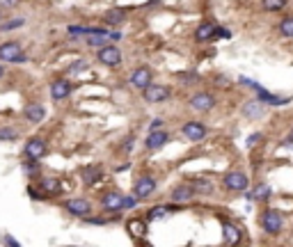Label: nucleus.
<instances>
[{
	"mask_svg": "<svg viewBox=\"0 0 293 247\" xmlns=\"http://www.w3.org/2000/svg\"><path fill=\"white\" fill-rule=\"evenodd\" d=\"M0 60L9 62V64H21L28 60V55L18 41H7V44H0Z\"/></svg>",
	"mask_w": 293,
	"mask_h": 247,
	"instance_id": "obj_1",
	"label": "nucleus"
},
{
	"mask_svg": "<svg viewBox=\"0 0 293 247\" xmlns=\"http://www.w3.org/2000/svg\"><path fill=\"white\" fill-rule=\"evenodd\" d=\"M261 227H263V231H266V234H270V236L280 234V231L284 229V218H282V213L280 211H273V208L263 211Z\"/></svg>",
	"mask_w": 293,
	"mask_h": 247,
	"instance_id": "obj_2",
	"label": "nucleus"
},
{
	"mask_svg": "<svg viewBox=\"0 0 293 247\" xmlns=\"http://www.w3.org/2000/svg\"><path fill=\"white\" fill-rule=\"evenodd\" d=\"M99 62L106 66H119L121 64V51L115 44H106V46L99 48V53H96Z\"/></svg>",
	"mask_w": 293,
	"mask_h": 247,
	"instance_id": "obj_3",
	"label": "nucleus"
},
{
	"mask_svg": "<svg viewBox=\"0 0 293 247\" xmlns=\"http://www.w3.org/2000/svg\"><path fill=\"white\" fill-rule=\"evenodd\" d=\"M222 183H225V188L232 190V192H245L250 181H247V177L243 172H227L225 179H222Z\"/></svg>",
	"mask_w": 293,
	"mask_h": 247,
	"instance_id": "obj_4",
	"label": "nucleus"
},
{
	"mask_svg": "<svg viewBox=\"0 0 293 247\" xmlns=\"http://www.w3.org/2000/svg\"><path fill=\"white\" fill-rule=\"evenodd\" d=\"M156 192V179L154 177H140L138 181H135V188H133V197L138 201L147 199V197H151V194Z\"/></svg>",
	"mask_w": 293,
	"mask_h": 247,
	"instance_id": "obj_5",
	"label": "nucleus"
},
{
	"mask_svg": "<svg viewBox=\"0 0 293 247\" xmlns=\"http://www.w3.org/2000/svg\"><path fill=\"white\" fill-rule=\"evenodd\" d=\"M142 94H144V101H147V103H161V101L170 99L172 89L165 87V85H154V82H151L149 87L142 89Z\"/></svg>",
	"mask_w": 293,
	"mask_h": 247,
	"instance_id": "obj_6",
	"label": "nucleus"
},
{
	"mask_svg": "<svg viewBox=\"0 0 293 247\" xmlns=\"http://www.w3.org/2000/svg\"><path fill=\"white\" fill-rule=\"evenodd\" d=\"M64 208L76 218H87L92 211V204L87 199H83V197H71V199L64 201Z\"/></svg>",
	"mask_w": 293,
	"mask_h": 247,
	"instance_id": "obj_7",
	"label": "nucleus"
},
{
	"mask_svg": "<svg viewBox=\"0 0 293 247\" xmlns=\"http://www.w3.org/2000/svg\"><path fill=\"white\" fill-rule=\"evenodd\" d=\"M190 108L195 112H209L216 108V96L209 94V92H197V94L190 99Z\"/></svg>",
	"mask_w": 293,
	"mask_h": 247,
	"instance_id": "obj_8",
	"label": "nucleus"
},
{
	"mask_svg": "<svg viewBox=\"0 0 293 247\" xmlns=\"http://www.w3.org/2000/svg\"><path fill=\"white\" fill-rule=\"evenodd\" d=\"M25 156L30 160H39L46 156V140L44 137H30V140L25 142Z\"/></svg>",
	"mask_w": 293,
	"mask_h": 247,
	"instance_id": "obj_9",
	"label": "nucleus"
},
{
	"mask_svg": "<svg viewBox=\"0 0 293 247\" xmlns=\"http://www.w3.org/2000/svg\"><path fill=\"white\" fill-rule=\"evenodd\" d=\"M170 142V133L168 130H151L149 135H147V140H144V147L149 149V151H156V149H161L165 147Z\"/></svg>",
	"mask_w": 293,
	"mask_h": 247,
	"instance_id": "obj_10",
	"label": "nucleus"
},
{
	"mask_svg": "<svg viewBox=\"0 0 293 247\" xmlns=\"http://www.w3.org/2000/svg\"><path fill=\"white\" fill-rule=\"evenodd\" d=\"M131 85L135 89H144L151 85V69L149 66H138V69L131 73Z\"/></svg>",
	"mask_w": 293,
	"mask_h": 247,
	"instance_id": "obj_11",
	"label": "nucleus"
},
{
	"mask_svg": "<svg viewBox=\"0 0 293 247\" xmlns=\"http://www.w3.org/2000/svg\"><path fill=\"white\" fill-rule=\"evenodd\" d=\"M183 135L192 142H199L206 135V126L202 122H188V124H183Z\"/></svg>",
	"mask_w": 293,
	"mask_h": 247,
	"instance_id": "obj_12",
	"label": "nucleus"
},
{
	"mask_svg": "<svg viewBox=\"0 0 293 247\" xmlns=\"http://www.w3.org/2000/svg\"><path fill=\"white\" fill-rule=\"evenodd\" d=\"M71 89H73V85L69 80H55L53 85H51V96H53L55 101H62L71 94Z\"/></svg>",
	"mask_w": 293,
	"mask_h": 247,
	"instance_id": "obj_13",
	"label": "nucleus"
},
{
	"mask_svg": "<svg viewBox=\"0 0 293 247\" xmlns=\"http://www.w3.org/2000/svg\"><path fill=\"white\" fill-rule=\"evenodd\" d=\"M192 188H190V183H181V185H176V188L172 190V201H176V204H183V201H190L192 199Z\"/></svg>",
	"mask_w": 293,
	"mask_h": 247,
	"instance_id": "obj_14",
	"label": "nucleus"
},
{
	"mask_svg": "<svg viewBox=\"0 0 293 247\" xmlns=\"http://www.w3.org/2000/svg\"><path fill=\"white\" fill-rule=\"evenodd\" d=\"M23 115L28 117V122L32 124H39L44 117H46V108L42 106V103H30V106H25Z\"/></svg>",
	"mask_w": 293,
	"mask_h": 247,
	"instance_id": "obj_15",
	"label": "nucleus"
},
{
	"mask_svg": "<svg viewBox=\"0 0 293 247\" xmlns=\"http://www.w3.org/2000/svg\"><path fill=\"white\" fill-rule=\"evenodd\" d=\"M121 197H124V194H119V192H108V194H103L101 206L106 208V211H121Z\"/></svg>",
	"mask_w": 293,
	"mask_h": 247,
	"instance_id": "obj_16",
	"label": "nucleus"
},
{
	"mask_svg": "<svg viewBox=\"0 0 293 247\" xmlns=\"http://www.w3.org/2000/svg\"><path fill=\"white\" fill-rule=\"evenodd\" d=\"M39 190L44 192V197H48V194H58V192H60L62 185H60V181H58V179L46 177V179H42V181H39Z\"/></svg>",
	"mask_w": 293,
	"mask_h": 247,
	"instance_id": "obj_17",
	"label": "nucleus"
},
{
	"mask_svg": "<svg viewBox=\"0 0 293 247\" xmlns=\"http://www.w3.org/2000/svg\"><path fill=\"white\" fill-rule=\"evenodd\" d=\"M222 229H225V241H227L229 245H238V241H240V229L238 227H234L232 222H225L222 224Z\"/></svg>",
	"mask_w": 293,
	"mask_h": 247,
	"instance_id": "obj_18",
	"label": "nucleus"
},
{
	"mask_svg": "<svg viewBox=\"0 0 293 247\" xmlns=\"http://www.w3.org/2000/svg\"><path fill=\"white\" fill-rule=\"evenodd\" d=\"M213 32H216V25L213 23H202L197 28V32H195V39L197 41H209V39H213Z\"/></svg>",
	"mask_w": 293,
	"mask_h": 247,
	"instance_id": "obj_19",
	"label": "nucleus"
},
{
	"mask_svg": "<svg viewBox=\"0 0 293 247\" xmlns=\"http://www.w3.org/2000/svg\"><path fill=\"white\" fill-rule=\"evenodd\" d=\"M103 177V172L101 167H85L83 170V181L87 183V185H92V183H96L99 179Z\"/></svg>",
	"mask_w": 293,
	"mask_h": 247,
	"instance_id": "obj_20",
	"label": "nucleus"
},
{
	"mask_svg": "<svg viewBox=\"0 0 293 247\" xmlns=\"http://www.w3.org/2000/svg\"><path fill=\"white\" fill-rule=\"evenodd\" d=\"M124 18H126L124 9H110V12H106L103 21L108 25H119V23H124Z\"/></svg>",
	"mask_w": 293,
	"mask_h": 247,
	"instance_id": "obj_21",
	"label": "nucleus"
},
{
	"mask_svg": "<svg viewBox=\"0 0 293 247\" xmlns=\"http://www.w3.org/2000/svg\"><path fill=\"white\" fill-rule=\"evenodd\" d=\"M243 112H245L250 119H257L263 115V103H259V101H250L245 108H243Z\"/></svg>",
	"mask_w": 293,
	"mask_h": 247,
	"instance_id": "obj_22",
	"label": "nucleus"
},
{
	"mask_svg": "<svg viewBox=\"0 0 293 247\" xmlns=\"http://www.w3.org/2000/svg\"><path fill=\"white\" fill-rule=\"evenodd\" d=\"M190 188H192V192H204V194H209L211 190H213V185H211L209 179H195V181L190 183Z\"/></svg>",
	"mask_w": 293,
	"mask_h": 247,
	"instance_id": "obj_23",
	"label": "nucleus"
},
{
	"mask_svg": "<svg viewBox=\"0 0 293 247\" xmlns=\"http://www.w3.org/2000/svg\"><path fill=\"white\" fill-rule=\"evenodd\" d=\"M289 0H261V5L266 12H282L287 7Z\"/></svg>",
	"mask_w": 293,
	"mask_h": 247,
	"instance_id": "obj_24",
	"label": "nucleus"
},
{
	"mask_svg": "<svg viewBox=\"0 0 293 247\" xmlns=\"http://www.w3.org/2000/svg\"><path fill=\"white\" fill-rule=\"evenodd\" d=\"M280 32H282V37L293 39V16H287L284 21H282V23H280Z\"/></svg>",
	"mask_w": 293,
	"mask_h": 247,
	"instance_id": "obj_25",
	"label": "nucleus"
},
{
	"mask_svg": "<svg viewBox=\"0 0 293 247\" xmlns=\"http://www.w3.org/2000/svg\"><path fill=\"white\" fill-rule=\"evenodd\" d=\"M268 197H270V188L266 185V183L257 185V190L250 194V199H268Z\"/></svg>",
	"mask_w": 293,
	"mask_h": 247,
	"instance_id": "obj_26",
	"label": "nucleus"
},
{
	"mask_svg": "<svg viewBox=\"0 0 293 247\" xmlns=\"http://www.w3.org/2000/svg\"><path fill=\"white\" fill-rule=\"evenodd\" d=\"M168 213H170L168 206H156V208H151V211H149L147 218H149V220H158V218H163V215H168Z\"/></svg>",
	"mask_w": 293,
	"mask_h": 247,
	"instance_id": "obj_27",
	"label": "nucleus"
},
{
	"mask_svg": "<svg viewBox=\"0 0 293 247\" xmlns=\"http://www.w3.org/2000/svg\"><path fill=\"white\" fill-rule=\"evenodd\" d=\"M128 231H131L133 236H142L144 234V222H140V220H133V222H128Z\"/></svg>",
	"mask_w": 293,
	"mask_h": 247,
	"instance_id": "obj_28",
	"label": "nucleus"
},
{
	"mask_svg": "<svg viewBox=\"0 0 293 247\" xmlns=\"http://www.w3.org/2000/svg\"><path fill=\"white\" fill-rule=\"evenodd\" d=\"M21 25H23V18H14V21H7V23H0V30H2V32H9V30L21 28Z\"/></svg>",
	"mask_w": 293,
	"mask_h": 247,
	"instance_id": "obj_29",
	"label": "nucleus"
},
{
	"mask_svg": "<svg viewBox=\"0 0 293 247\" xmlns=\"http://www.w3.org/2000/svg\"><path fill=\"white\" fill-rule=\"evenodd\" d=\"M14 137H16V130L14 128H9V126H2V128H0V142L2 140H14Z\"/></svg>",
	"mask_w": 293,
	"mask_h": 247,
	"instance_id": "obj_30",
	"label": "nucleus"
},
{
	"mask_svg": "<svg viewBox=\"0 0 293 247\" xmlns=\"http://www.w3.org/2000/svg\"><path fill=\"white\" fill-rule=\"evenodd\" d=\"M28 194H30L32 199H37V201H39V199H46V197H44V192H42V190H37L35 185H28Z\"/></svg>",
	"mask_w": 293,
	"mask_h": 247,
	"instance_id": "obj_31",
	"label": "nucleus"
},
{
	"mask_svg": "<svg viewBox=\"0 0 293 247\" xmlns=\"http://www.w3.org/2000/svg\"><path fill=\"white\" fill-rule=\"evenodd\" d=\"M135 204H138L135 197H121V208H133Z\"/></svg>",
	"mask_w": 293,
	"mask_h": 247,
	"instance_id": "obj_32",
	"label": "nucleus"
},
{
	"mask_svg": "<svg viewBox=\"0 0 293 247\" xmlns=\"http://www.w3.org/2000/svg\"><path fill=\"white\" fill-rule=\"evenodd\" d=\"M163 124H165V122H163L161 117H156L154 122L149 124V133H151V130H161V128H163Z\"/></svg>",
	"mask_w": 293,
	"mask_h": 247,
	"instance_id": "obj_33",
	"label": "nucleus"
},
{
	"mask_svg": "<svg viewBox=\"0 0 293 247\" xmlns=\"http://www.w3.org/2000/svg\"><path fill=\"white\" fill-rule=\"evenodd\" d=\"M85 66H87L85 62H76V64H71V66H69V71H71V73H76V71H83Z\"/></svg>",
	"mask_w": 293,
	"mask_h": 247,
	"instance_id": "obj_34",
	"label": "nucleus"
},
{
	"mask_svg": "<svg viewBox=\"0 0 293 247\" xmlns=\"http://www.w3.org/2000/svg\"><path fill=\"white\" fill-rule=\"evenodd\" d=\"M23 172H30V174H35V172H37V165H35V160H30V165L25 163V165H23Z\"/></svg>",
	"mask_w": 293,
	"mask_h": 247,
	"instance_id": "obj_35",
	"label": "nucleus"
},
{
	"mask_svg": "<svg viewBox=\"0 0 293 247\" xmlns=\"http://www.w3.org/2000/svg\"><path fill=\"white\" fill-rule=\"evenodd\" d=\"M259 140H261V135H259V133H257V135H250V137H247V147H254Z\"/></svg>",
	"mask_w": 293,
	"mask_h": 247,
	"instance_id": "obj_36",
	"label": "nucleus"
},
{
	"mask_svg": "<svg viewBox=\"0 0 293 247\" xmlns=\"http://www.w3.org/2000/svg\"><path fill=\"white\" fill-rule=\"evenodd\" d=\"M0 5H2V7H16L18 0H0Z\"/></svg>",
	"mask_w": 293,
	"mask_h": 247,
	"instance_id": "obj_37",
	"label": "nucleus"
},
{
	"mask_svg": "<svg viewBox=\"0 0 293 247\" xmlns=\"http://www.w3.org/2000/svg\"><path fill=\"white\" fill-rule=\"evenodd\" d=\"M5 243H7V247H21V245H18V243L12 238V236H5Z\"/></svg>",
	"mask_w": 293,
	"mask_h": 247,
	"instance_id": "obj_38",
	"label": "nucleus"
},
{
	"mask_svg": "<svg viewBox=\"0 0 293 247\" xmlns=\"http://www.w3.org/2000/svg\"><path fill=\"white\" fill-rule=\"evenodd\" d=\"M287 144H293V130H291V135L287 137Z\"/></svg>",
	"mask_w": 293,
	"mask_h": 247,
	"instance_id": "obj_39",
	"label": "nucleus"
},
{
	"mask_svg": "<svg viewBox=\"0 0 293 247\" xmlns=\"http://www.w3.org/2000/svg\"><path fill=\"white\" fill-rule=\"evenodd\" d=\"M2 76H5V66L0 64V78H2Z\"/></svg>",
	"mask_w": 293,
	"mask_h": 247,
	"instance_id": "obj_40",
	"label": "nucleus"
},
{
	"mask_svg": "<svg viewBox=\"0 0 293 247\" xmlns=\"http://www.w3.org/2000/svg\"><path fill=\"white\" fill-rule=\"evenodd\" d=\"M0 18H2V14H0Z\"/></svg>",
	"mask_w": 293,
	"mask_h": 247,
	"instance_id": "obj_41",
	"label": "nucleus"
}]
</instances>
